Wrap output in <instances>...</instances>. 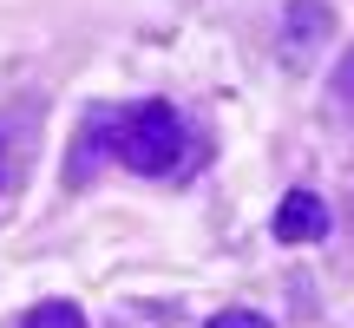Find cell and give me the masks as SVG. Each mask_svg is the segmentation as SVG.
I'll list each match as a JSON object with an SVG mask.
<instances>
[{
  "label": "cell",
  "mask_w": 354,
  "mask_h": 328,
  "mask_svg": "<svg viewBox=\"0 0 354 328\" xmlns=\"http://www.w3.org/2000/svg\"><path fill=\"white\" fill-rule=\"evenodd\" d=\"M328 230H335V217L315 190H289L276 203V243H322Z\"/></svg>",
  "instance_id": "cell-3"
},
{
  "label": "cell",
  "mask_w": 354,
  "mask_h": 328,
  "mask_svg": "<svg viewBox=\"0 0 354 328\" xmlns=\"http://www.w3.org/2000/svg\"><path fill=\"white\" fill-rule=\"evenodd\" d=\"M33 152H39V112L33 105H7L0 112V210L20 197L26 171H33Z\"/></svg>",
  "instance_id": "cell-2"
},
{
  "label": "cell",
  "mask_w": 354,
  "mask_h": 328,
  "mask_svg": "<svg viewBox=\"0 0 354 328\" xmlns=\"http://www.w3.org/2000/svg\"><path fill=\"white\" fill-rule=\"evenodd\" d=\"M335 99H342V105H354V46L342 53V66H335Z\"/></svg>",
  "instance_id": "cell-7"
},
{
  "label": "cell",
  "mask_w": 354,
  "mask_h": 328,
  "mask_svg": "<svg viewBox=\"0 0 354 328\" xmlns=\"http://www.w3.org/2000/svg\"><path fill=\"white\" fill-rule=\"evenodd\" d=\"M328 26H335L328 0H289V13H282V46H289V60H308V53L328 39Z\"/></svg>",
  "instance_id": "cell-4"
},
{
  "label": "cell",
  "mask_w": 354,
  "mask_h": 328,
  "mask_svg": "<svg viewBox=\"0 0 354 328\" xmlns=\"http://www.w3.org/2000/svg\"><path fill=\"white\" fill-rule=\"evenodd\" d=\"M99 138H105V158H118L138 177H171L190 152V125L171 99H138L118 112H99Z\"/></svg>",
  "instance_id": "cell-1"
},
{
  "label": "cell",
  "mask_w": 354,
  "mask_h": 328,
  "mask_svg": "<svg viewBox=\"0 0 354 328\" xmlns=\"http://www.w3.org/2000/svg\"><path fill=\"white\" fill-rule=\"evenodd\" d=\"M13 328H86V316H79L73 302H59V295H53V302H33Z\"/></svg>",
  "instance_id": "cell-5"
},
{
  "label": "cell",
  "mask_w": 354,
  "mask_h": 328,
  "mask_svg": "<svg viewBox=\"0 0 354 328\" xmlns=\"http://www.w3.org/2000/svg\"><path fill=\"white\" fill-rule=\"evenodd\" d=\"M203 328H269L263 309H223V316H210Z\"/></svg>",
  "instance_id": "cell-6"
}]
</instances>
